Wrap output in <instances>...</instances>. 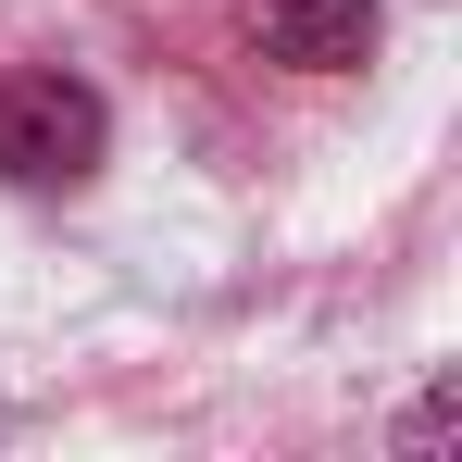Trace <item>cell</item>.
<instances>
[{
  "instance_id": "cell-2",
  "label": "cell",
  "mask_w": 462,
  "mask_h": 462,
  "mask_svg": "<svg viewBox=\"0 0 462 462\" xmlns=\"http://www.w3.org/2000/svg\"><path fill=\"white\" fill-rule=\"evenodd\" d=\"M250 25H263V51L300 63V76H337V63L375 51V0H250Z\"/></svg>"
},
{
  "instance_id": "cell-1",
  "label": "cell",
  "mask_w": 462,
  "mask_h": 462,
  "mask_svg": "<svg viewBox=\"0 0 462 462\" xmlns=\"http://www.w3.org/2000/svg\"><path fill=\"white\" fill-rule=\"evenodd\" d=\"M0 175L13 188H76L100 175V100L76 76H13L0 88Z\"/></svg>"
}]
</instances>
